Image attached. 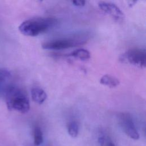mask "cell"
Wrapping results in <instances>:
<instances>
[{
	"instance_id": "cell-10",
	"label": "cell",
	"mask_w": 146,
	"mask_h": 146,
	"mask_svg": "<svg viewBox=\"0 0 146 146\" xmlns=\"http://www.w3.org/2000/svg\"><path fill=\"white\" fill-rule=\"evenodd\" d=\"M70 55V56L75 58H77L83 60H88L90 58L91 56L90 52L84 48H79L75 50V51L71 52Z\"/></svg>"
},
{
	"instance_id": "cell-4",
	"label": "cell",
	"mask_w": 146,
	"mask_h": 146,
	"mask_svg": "<svg viewBox=\"0 0 146 146\" xmlns=\"http://www.w3.org/2000/svg\"><path fill=\"white\" fill-rule=\"evenodd\" d=\"M86 42V39L80 37L64 38L50 42H45L42 44V47L46 50H63L70 47L82 45Z\"/></svg>"
},
{
	"instance_id": "cell-7",
	"label": "cell",
	"mask_w": 146,
	"mask_h": 146,
	"mask_svg": "<svg viewBox=\"0 0 146 146\" xmlns=\"http://www.w3.org/2000/svg\"><path fill=\"white\" fill-rule=\"evenodd\" d=\"M31 95L33 100L38 104H42L47 99V94L39 87H35L31 89Z\"/></svg>"
},
{
	"instance_id": "cell-2",
	"label": "cell",
	"mask_w": 146,
	"mask_h": 146,
	"mask_svg": "<svg viewBox=\"0 0 146 146\" xmlns=\"http://www.w3.org/2000/svg\"><path fill=\"white\" fill-rule=\"evenodd\" d=\"M57 23V19L54 18H33L23 21L19 26L18 29L24 35L35 36L48 31Z\"/></svg>"
},
{
	"instance_id": "cell-5",
	"label": "cell",
	"mask_w": 146,
	"mask_h": 146,
	"mask_svg": "<svg viewBox=\"0 0 146 146\" xmlns=\"http://www.w3.org/2000/svg\"><path fill=\"white\" fill-rule=\"evenodd\" d=\"M119 124L125 133L130 138L137 140L140 137L131 115L127 112H121L118 115Z\"/></svg>"
},
{
	"instance_id": "cell-14",
	"label": "cell",
	"mask_w": 146,
	"mask_h": 146,
	"mask_svg": "<svg viewBox=\"0 0 146 146\" xmlns=\"http://www.w3.org/2000/svg\"><path fill=\"white\" fill-rule=\"evenodd\" d=\"M72 4H74V5L76 6H83L84 5L86 2L84 1H72Z\"/></svg>"
},
{
	"instance_id": "cell-9",
	"label": "cell",
	"mask_w": 146,
	"mask_h": 146,
	"mask_svg": "<svg viewBox=\"0 0 146 146\" xmlns=\"http://www.w3.org/2000/svg\"><path fill=\"white\" fill-rule=\"evenodd\" d=\"M100 83L108 87L114 88L119 84L120 82L116 77L111 75L106 74L100 78Z\"/></svg>"
},
{
	"instance_id": "cell-11",
	"label": "cell",
	"mask_w": 146,
	"mask_h": 146,
	"mask_svg": "<svg viewBox=\"0 0 146 146\" xmlns=\"http://www.w3.org/2000/svg\"><path fill=\"white\" fill-rule=\"evenodd\" d=\"M43 141V132L39 127H35L34 129V143L35 145H40Z\"/></svg>"
},
{
	"instance_id": "cell-1",
	"label": "cell",
	"mask_w": 146,
	"mask_h": 146,
	"mask_svg": "<svg viewBox=\"0 0 146 146\" xmlns=\"http://www.w3.org/2000/svg\"><path fill=\"white\" fill-rule=\"evenodd\" d=\"M6 104L9 111L22 113L27 112L30 108L29 99L26 93L18 87L10 85L4 92Z\"/></svg>"
},
{
	"instance_id": "cell-15",
	"label": "cell",
	"mask_w": 146,
	"mask_h": 146,
	"mask_svg": "<svg viewBox=\"0 0 146 146\" xmlns=\"http://www.w3.org/2000/svg\"><path fill=\"white\" fill-rule=\"evenodd\" d=\"M105 146H115V144L112 141H108Z\"/></svg>"
},
{
	"instance_id": "cell-3",
	"label": "cell",
	"mask_w": 146,
	"mask_h": 146,
	"mask_svg": "<svg viewBox=\"0 0 146 146\" xmlns=\"http://www.w3.org/2000/svg\"><path fill=\"white\" fill-rule=\"evenodd\" d=\"M120 60L140 68H144L146 66L145 50L139 48L129 49L120 56Z\"/></svg>"
},
{
	"instance_id": "cell-6",
	"label": "cell",
	"mask_w": 146,
	"mask_h": 146,
	"mask_svg": "<svg viewBox=\"0 0 146 146\" xmlns=\"http://www.w3.org/2000/svg\"><path fill=\"white\" fill-rule=\"evenodd\" d=\"M99 8L104 13L110 15L116 21L121 22L124 18V13L120 8L112 2L100 1L98 3Z\"/></svg>"
},
{
	"instance_id": "cell-12",
	"label": "cell",
	"mask_w": 146,
	"mask_h": 146,
	"mask_svg": "<svg viewBox=\"0 0 146 146\" xmlns=\"http://www.w3.org/2000/svg\"><path fill=\"white\" fill-rule=\"evenodd\" d=\"M68 133L72 137H76L79 132V127L77 123L75 121L70 122L67 126Z\"/></svg>"
},
{
	"instance_id": "cell-8",
	"label": "cell",
	"mask_w": 146,
	"mask_h": 146,
	"mask_svg": "<svg viewBox=\"0 0 146 146\" xmlns=\"http://www.w3.org/2000/svg\"><path fill=\"white\" fill-rule=\"evenodd\" d=\"M11 78L10 72L6 68H0V94L3 91V93L5 90L8 87L10 84L8 82Z\"/></svg>"
},
{
	"instance_id": "cell-13",
	"label": "cell",
	"mask_w": 146,
	"mask_h": 146,
	"mask_svg": "<svg viewBox=\"0 0 146 146\" xmlns=\"http://www.w3.org/2000/svg\"><path fill=\"white\" fill-rule=\"evenodd\" d=\"M106 139L104 135H101L98 138V143L100 146H104L107 144Z\"/></svg>"
}]
</instances>
